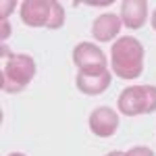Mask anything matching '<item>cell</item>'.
<instances>
[{
  "mask_svg": "<svg viewBox=\"0 0 156 156\" xmlns=\"http://www.w3.org/2000/svg\"><path fill=\"white\" fill-rule=\"evenodd\" d=\"M144 46L137 37L121 36L112 42L110 69L121 79H137L144 71Z\"/></svg>",
  "mask_w": 156,
  "mask_h": 156,
  "instance_id": "6da1fadb",
  "label": "cell"
},
{
  "mask_svg": "<svg viewBox=\"0 0 156 156\" xmlns=\"http://www.w3.org/2000/svg\"><path fill=\"white\" fill-rule=\"evenodd\" d=\"M73 62L79 71H87V69H106L108 58L104 50L98 48L92 42H79L73 48Z\"/></svg>",
  "mask_w": 156,
  "mask_h": 156,
  "instance_id": "8992f818",
  "label": "cell"
},
{
  "mask_svg": "<svg viewBox=\"0 0 156 156\" xmlns=\"http://www.w3.org/2000/svg\"><path fill=\"white\" fill-rule=\"evenodd\" d=\"M9 156H25V154H23V152H11Z\"/></svg>",
  "mask_w": 156,
  "mask_h": 156,
  "instance_id": "2e32d148",
  "label": "cell"
},
{
  "mask_svg": "<svg viewBox=\"0 0 156 156\" xmlns=\"http://www.w3.org/2000/svg\"><path fill=\"white\" fill-rule=\"evenodd\" d=\"M2 90L6 94L23 92L36 77V60L29 54H12L6 44H2Z\"/></svg>",
  "mask_w": 156,
  "mask_h": 156,
  "instance_id": "7a4b0ae2",
  "label": "cell"
},
{
  "mask_svg": "<svg viewBox=\"0 0 156 156\" xmlns=\"http://www.w3.org/2000/svg\"><path fill=\"white\" fill-rule=\"evenodd\" d=\"M83 2L87 6H108L110 4V0H96V2L94 0H83Z\"/></svg>",
  "mask_w": 156,
  "mask_h": 156,
  "instance_id": "7c38bea8",
  "label": "cell"
},
{
  "mask_svg": "<svg viewBox=\"0 0 156 156\" xmlns=\"http://www.w3.org/2000/svg\"><path fill=\"white\" fill-rule=\"evenodd\" d=\"M125 156H154V152L148 146H133L125 152Z\"/></svg>",
  "mask_w": 156,
  "mask_h": 156,
  "instance_id": "30bf717a",
  "label": "cell"
},
{
  "mask_svg": "<svg viewBox=\"0 0 156 156\" xmlns=\"http://www.w3.org/2000/svg\"><path fill=\"white\" fill-rule=\"evenodd\" d=\"M9 19H2V40H6L9 37Z\"/></svg>",
  "mask_w": 156,
  "mask_h": 156,
  "instance_id": "4fadbf2b",
  "label": "cell"
},
{
  "mask_svg": "<svg viewBox=\"0 0 156 156\" xmlns=\"http://www.w3.org/2000/svg\"><path fill=\"white\" fill-rule=\"evenodd\" d=\"M119 112L112 110L110 106H98L96 110H92L87 125H90V131L98 135V137H110L115 135V131L119 129Z\"/></svg>",
  "mask_w": 156,
  "mask_h": 156,
  "instance_id": "52a82bcc",
  "label": "cell"
},
{
  "mask_svg": "<svg viewBox=\"0 0 156 156\" xmlns=\"http://www.w3.org/2000/svg\"><path fill=\"white\" fill-rule=\"evenodd\" d=\"M15 9V2H9V0H4L2 2V19H6L9 17V12Z\"/></svg>",
  "mask_w": 156,
  "mask_h": 156,
  "instance_id": "8fae6325",
  "label": "cell"
},
{
  "mask_svg": "<svg viewBox=\"0 0 156 156\" xmlns=\"http://www.w3.org/2000/svg\"><path fill=\"white\" fill-rule=\"evenodd\" d=\"M117 108L125 117L150 115L156 110V85H129L119 94Z\"/></svg>",
  "mask_w": 156,
  "mask_h": 156,
  "instance_id": "3957f363",
  "label": "cell"
},
{
  "mask_svg": "<svg viewBox=\"0 0 156 156\" xmlns=\"http://www.w3.org/2000/svg\"><path fill=\"white\" fill-rule=\"evenodd\" d=\"M106 156H125V152H121V150H112V152H108Z\"/></svg>",
  "mask_w": 156,
  "mask_h": 156,
  "instance_id": "5bb4252c",
  "label": "cell"
},
{
  "mask_svg": "<svg viewBox=\"0 0 156 156\" xmlns=\"http://www.w3.org/2000/svg\"><path fill=\"white\" fill-rule=\"evenodd\" d=\"M148 19V2L146 0H123L121 2V21L127 29L144 27Z\"/></svg>",
  "mask_w": 156,
  "mask_h": 156,
  "instance_id": "ba28073f",
  "label": "cell"
},
{
  "mask_svg": "<svg viewBox=\"0 0 156 156\" xmlns=\"http://www.w3.org/2000/svg\"><path fill=\"white\" fill-rule=\"evenodd\" d=\"M54 0H25L19 9L21 21L29 27H50Z\"/></svg>",
  "mask_w": 156,
  "mask_h": 156,
  "instance_id": "5b68a950",
  "label": "cell"
},
{
  "mask_svg": "<svg viewBox=\"0 0 156 156\" xmlns=\"http://www.w3.org/2000/svg\"><path fill=\"white\" fill-rule=\"evenodd\" d=\"M112 81L110 69H87V71H77L75 85L77 90L85 96H100L106 92L108 85Z\"/></svg>",
  "mask_w": 156,
  "mask_h": 156,
  "instance_id": "277c9868",
  "label": "cell"
},
{
  "mask_svg": "<svg viewBox=\"0 0 156 156\" xmlns=\"http://www.w3.org/2000/svg\"><path fill=\"white\" fill-rule=\"evenodd\" d=\"M121 27H123L121 17H117L115 12H102L92 23V36L98 42H112V37L119 36Z\"/></svg>",
  "mask_w": 156,
  "mask_h": 156,
  "instance_id": "9c48e42d",
  "label": "cell"
},
{
  "mask_svg": "<svg viewBox=\"0 0 156 156\" xmlns=\"http://www.w3.org/2000/svg\"><path fill=\"white\" fill-rule=\"evenodd\" d=\"M150 23H152V27H154V31H156V9H154V12H152V19H150Z\"/></svg>",
  "mask_w": 156,
  "mask_h": 156,
  "instance_id": "9a60e30c",
  "label": "cell"
}]
</instances>
